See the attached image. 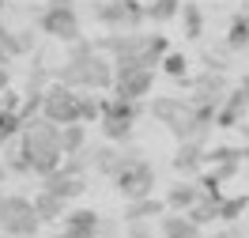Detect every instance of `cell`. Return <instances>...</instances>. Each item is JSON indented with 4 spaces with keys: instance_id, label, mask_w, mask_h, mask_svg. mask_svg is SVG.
Returning a JSON list of instances; mask_svg holds the SVG:
<instances>
[{
    "instance_id": "cell-1",
    "label": "cell",
    "mask_w": 249,
    "mask_h": 238,
    "mask_svg": "<svg viewBox=\"0 0 249 238\" xmlns=\"http://www.w3.org/2000/svg\"><path fill=\"white\" fill-rule=\"evenodd\" d=\"M53 79H61L68 87H76V91H109L113 87V57L102 53V49L87 42V38H79L68 46V57L64 64L53 72Z\"/></svg>"
},
{
    "instance_id": "cell-2",
    "label": "cell",
    "mask_w": 249,
    "mask_h": 238,
    "mask_svg": "<svg viewBox=\"0 0 249 238\" xmlns=\"http://www.w3.org/2000/svg\"><path fill=\"white\" fill-rule=\"evenodd\" d=\"M19 155L27 159L34 178H46L49 170H57L64 163V151H61V125H53L49 117L34 113L23 121L19 128Z\"/></svg>"
},
{
    "instance_id": "cell-3",
    "label": "cell",
    "mask_w": 249,
    "mask_h": 238,
    "mask_svg": "<svg viewBox=\"0 0 249 238\" xmlns=\"http://www.w3.org/2000/svg\"><path fill=\"white\" fill-rule=\"evenodd\" d=\"M38 31L61 42V46H72L83 38V19H79L76 0H46L42 16H38Z\"/></svg>"
},
{
    "instance_id": "cell-4",
    "label": "cell",
    "mask_w": 249,
    "mask_h": 238,
    "mask_svg": "<svg viewBox=\"0 0 249 238\" xmlns=\"http://www.w3.org/2000/svg\"><path fill=\"white\" fill-rule=\"evenodd\" d=\"M151 91H155V68H147L140 57H117L113 61V95L117 98L143 102Z\"/></svg>"
},
{
    "instance_id": "cell-5",
    "label": "cell",
    "mask_w": 249,
    "mask_h": 238,
    "mask_svg": "<svg viewBox=\"0 0 249 238\" xmlns=\"http://www.w3.org/2000/svg\"><path fill=\"white\" fill-rule=\"evenodd\" d=\"M87 16L109 31H140L147 23V4H140V0H94Z\"/></svg>"
},
{
    "instance_id": "cell-6",
    "label": "cell",
    "mask_w": 249,
    "mask_h": 238,
    "mask_svg": "<svg viewBox=\"0 0 249 238\" xmlns=\"http://www.w3.org/2000/svg\"><path fill=\"white\" fill-rule=\"evenodd\" d=\"M140 102H132V98H106L102 102V117H98V132H102V140L109 144H124L132 140V128H136V117H140Z\"/></svg>"
},
{
    "instance_id": "cell-7",
    "label": "cell",
    "mask_w": 249,
    "mask_h": 238,
    "mask_svg": "<svg viewBox=\"0 0 249 238\" xmlns=\"http://www.w3.org/2000/svg\"><path fill=\"white\" fill-rule=\"evenodd\" d=\"M0 231L8 238H38L42 220H38V212H34V201H27L23 193L0 197Z\"/></svg>"
},
{
    "instance_id": "cell-8",
    "label": "cell",
    "mask_w": 249,
    "mask_h": 238,
    "mask_svg": "<svg viewBox=\"0 0 249 238\" xmlns=\"http://www.w3.org/2000/svg\"><path fill=\"white\" fill-rule=\"evenodd\" d=\"M42 117H49L53 125L79 121V91L61 83V79H49L42 87Z\"/></svg>"
},
{
    "instance_id": "cell-9",
    "label": "cell",
    "mask_w": 249,
    "mask_h": 238,
    "mask_svg": "<svg viewBox=\"0 0 249 238\" xmlns=\"http://www.w3.org/2000/svg\"><path fill=\"white\" fill-rule=\"evenodd\" d=\"M113 185H117V193H121L124 201L151 197V193H155V166H151L147 159H136V163H128V166H121V170L113 174Z\"/></svg>"
},
{
    "instance_id": "cell-10",
    "label": "cell",
    "mask_w": 249,
    "mask_h": 238,
    "mask_svg": "<svg viewBox=\"0 0 249 238\" xmlns=\"http://www.w3.org/2000/svg\"><path fill=\"white\" fill-rule=\"evenodd\" d=\"M189 91H193V102H204V106H223V98H227V91H231V79H227V72L223 68H204L200 76L193 79H181Z\"/></svg>"
},
{
    "instance_id": "cell-11",
    "label": "cell",
    "mask_w": 249,
    "mask_h": 238,
    "mask_svg": "<svg viewBox=\"0 0 249 238\" xmlns=\"http://www.w3.org/2000/svg\"><path fill=\"white\" fill-rule=\"evenodd\" d=\"M147 113L155 117L159 125H166L170 132H178V128L189 121V113H193V98H181V95H155V98H151V106H147Z\"/></svg>"
},
{
    "instance_id": "cell-12",
    "label": "cell",
    "mask_w": 249,
    "mask_h": 238,
    "mask_svg": "<svg viewBox=\"0 0 249 238\" xmlns=\"http://www.w3.org/2000/svg\"><path fill=\"white\" fill-rule=\"evenodd\" d=\"M83 155H87V166H91L98 178H113L117 170H121V144H87L83 147Z\"/></svg>"
},
{
    "instance_id": "cell-13",
    "label": "cell",
    "mask_w": 249,
    "mask_h": 238,
    "mask_svg": "<svg viewBox=\"0 0 249 238\" xmlns=\"http://www.w3.org/2000/svg\"><path fill=\"white\" fill-rule=\"evenodd\" d=\"M98 223H102V216L94 208H76V212H68L61 220V231L49 235V238H94L98 235Z\"/></svg>"
},
{
    "instance_id": "cell-14",
    "label": "cell",
    "mask_w": 249,
    "mask_h": 238,
    "mask_svg": "<svg viewBox=\"0 0 249 238\" xmlns=\"http://www.w3.org/2000/svg\"><path fill=\"white\" fill-rule=\"evenodd\" d=\"M42 189L57 193V197H64V201H76V197L87 193V174H72V170L57 166V170H49V174L42 178Z\"/></svg>"
},
{
    "instance_id": "cell-15",
    "label": "cell",
    "mask_w": 249,
    "mask_h": 238,
    "mask_svg": "<svg viewBox=\"0 0 249 238\" xmlns=\"http://www.w3.org/2000/svg\"><path fill=\"white\" fill-rule=\"evenodd\" d=\"M170 163L181 178H196L204 170V163H208V147L196 140H178V151H174Z\"/></svg>"
},
{
    "instance_id": "cell-16",
    "label": "cell",
    "mask_w": 249,
    "mask_h": 238,
    "mask_svg": "<svg viewBox=\"0 0 249 238\" xmlns=\"http://www.w3.org/2000/svg\"><path fill=\"white\" fill-rule=\"evenodd\" d=\"M159 235L162 238H204V227L193 223L189 212H162L159 216Z\"/></svg>"
},
{
    "instance_id": "cell-17",
    "label": "cell",
    "mask_w": 249,
    "mask_h": 238,
    "mask_svg": "<svg viewBox=\"0 0 249 238\" xmlns=\"http://www.w3.org/2000/svg\"><path fill=\"white\" fill-rule=\"evenodd\" d=\"M200 197H204L200 182L185 178V182H174L170 189H166V197H162V201H166V208H170V212H189V208L196 204Z\"/></svg>"
},
{
    "instance_id": "cell-18",
    "label": "cell",
    "mask_w": 249,
    "mask_h": 238,
    "mask_svg": "<svg viewBox=\"0 0 249 238\" xmlns=\"http://www.w3.org/2000/svg\"><path fill=\"white\" fill-rule=\"evenodd\" d=\"M166 212V201H159L155 193L151 197H140V201H124V223H147V220H159Z\"/></svg>"
},
{
    "instance_id": "cell-19",
    "label": "cell",
    "mask_w": 249,
    "mask_h": 238,
    "mask_svg": "<svg viewBox=\"0 0 249 238\" xmlns=\"http://www.w3.org/2000/svg\"><path fill=\"white\" fill-rule=\"evenodd\" d=\"M34 212H38L42 223H61L68 216V201L57 197V193H49V189H38L34 193Z\"/></svg>"
},
{
    "instance_id": "cell-20",
    "label": "cell",
    "mask_w": 249,
    "mask_h": 238,
    "mask_svg": "<svg viewBox=\"0 0 249 238\" xmlns=\"http://www.w3.org/2000/svg\"><path fill=\"white\" fill-rule=\"evenodd\" d=\"M166 53H170V42H166L162 34H147V38H143V46H140V53H136V57H140V61L147 64V68H155V72H159V61H162Z\"/></svg>"
},
{
    "instance_id": "cell-21",
    "label": "cell",
    "mask_w": 249,
    "mask_h": 238,
    "mask_svg": "<svg viewBox=\"0 0 249 238\" xmlns=\"http://www.w3.org/2000/svg\"><path fill=\"white\" fill-rule=\"evenodd\" d=\"M83 147H87V125H83V121L61 125V151L64 155H76V151H83Z\"/></svg>"
},
{
    "instance_id": "cell-22",
    "label": "cell",
    "mask_w": 249,
    "mask_h": 238,
    "mask_svg": "<svg viewBox=\"0 0 249 238\" xmlns=\"http://www.w3.org/2000/svg\"><path fill=\"white\" fill-rule=\"evenodd\" d=\"M223 46L231 49V53H246V49H249V16H246V12L234 16V23H231V31H227V42H223Z\"/></svg>"
},
{
    "instance_id": "cell-23",
    "label": "cell",
    "mask_w": 249,
    "mask_h": 238,
    "mask_svg": "<svg viewBox=\"0 0 249 238\" xmlns=\"http://www.w3.org/2000/svg\"><path fill=\"white\" fill-rule=\"evenodd\" d=\"M181 27H185V38L189 42H196V38H200L204 34V8L200 4H181Z\"/></svg>"
},
{
    "instance_id": "cell-24",
    "label": "cell",
    "mask_w": 249,
    "mask_h": 238,
    "mask_svg": "<svg viewBox=\"0 0 249 238\" xmlns=\"http://www.w3.org/2000/svg\"><path fill=\"white\" fill-rule=\"evenodd\" d=\"M178 16H181V0H151L147 4V23H155V27H162Z\"/></svg>"
},
{
    "instance_id": "cell-25",
    "label": "cell",
    "mask_w": 249,
    "mask_h": 238,
    "mask_svg": "<svg viewBox=\"0 0 249 238\" xmlns=\"http://www.w3.org/2000/svg\"><path fill=\"white\" fill-rule=\"evenodd\" d=\"M102 102H106V98H98V91H79V121H83V125H98Z\"/></svg>"
},
{
    "instance_id": "cell-26",
    "label": "cell",
    "mask_w": 249,
    "mask_h": 238,
    "mask_svg": "<svg viewBox=\"0 0 249 238\" xmlns=\"http://www.w3.org/2000/svg\"><path fill=\"white\" fill-rule=\"evenodd\" d=\"M219 201H223V197H200L196 204L189 208L193 223H200V227H208V223H219Z\"/></svg>"
},
{
    "instance_id": "cell-27",
    "label": "cell",
    "mask_w": 249,
    "mask_h": 238,
    "mask_svg": "<svg viewBox=\"0 0 249 238\" xmlns=\"http://www.w3.org/2000/svg\"><path fill=\"white\" fill-rule=\"evenodd\" d=\"M159 68H162L170 79H178V83H181V79H189V57H185V53H178V49H170V53L159 61Z\"/></svg>"
},
{
    "instance_id": "cell-28",
    "label": "cell",
    "mask_w": 249,
    "mask_h": 238,
    "mask_svg": "<svg viewBox=\"0 0 249 238\" xmlns=\"http://www.w3.org/2000/svg\"><path fill=\"white\" fill-rule=\"evenodd\" d=\"M223 106H231V110H238L242 117H249V76H246V79H238L231 91H227Z\"/></svg>"
},
{
    "instance_id": "cell-29",
    "label": "cell",
    "mask_w": 249,
    "mask_h": 238,
    "mask_svg": "<svg viewBox=\"0 0 249 238\" xmlns=\"http://www.w3.org/2000/svg\"><path fill=\"white\" fill-rule=\"evenodd\" d=\"M246 208H249V197H223V201H219V223L242 220V216H246Z\"/></svg>"
},
{
    "instance_id": "cell-30",
    "label": "cell",
    "mask_w": 249,
    "mask_h": 238,
    "mask_svg": "<svg viewBox=\"0 0 249 238\" xmlns=\"http://www.w3.org/2000/svg\"><path fill=\"white\" fill-rule=\"evenodd\" d=\"M19 128H23V113L19 110H0V140H16Z\"/></svg>"
},
{
    "instance_id": "cell-31",
    "label": "cell",
    "mask_w": 249,
    "mask_h": 238,
    "mask_svg": "<svg viewBox=\"0 0 249 238\" xmlns=\"http://www.w3.org/2000/svg\"><path fill=\"white\" fill-rule=\"evenodd\" d=\"M124 238H155L147 223H124Z\"/></svg>"
},
{
    "instance_id": "cell-32",
    "label": "cell",
    "mask_w": 249,
    "mask_h": 238,
    "mask_svg": "<svg viewBox=\"0 0 249 238\" xmlns=\"http://www.w3.org/2000/svg\"><path fill=\"white\" fill-rule=\"evenodd\" d=\"M8 182V166H4V159H0V185Z\"/></svg>"
},
{
    "instance_id": "cell-33",
    "label": "cell",
    "mask_w": 249,
    "mask_h": 238,
    "mask_svg": "<svg viewBox=\"0 0 249 238\" xmlns=\"http://www.w3.org/2000/svg\"><path fill=\"white\" fill-rule=\"evenodd\" d=\"M204 238H234L231 231H215V235H204Z\"/></svg>"
},
{
    "instance_id": "cell-34",
    "label": "cell",
    "mask_w": 249,
    "mask_h": 238,
    "mask_svg": "<svg viewBox=\"0 0 249 238\" xmlns=\"http://www.w3.org/2000/svg\"><path fill=\"white\" fill-rule=\"evenodd\" d=\"M4 147H8V144H4V140H0V151H4Z\"/></svg>"
},
{
    "instance_id": "cell-35",
    "label": "cell",
    "mask_w": 249,
    "mask_h": 238,
    "mask_svg": "<svg viewBox=\"0 0 249 238\" xmlns=\"http://www.w3.org/2000/svg\"><path fill=\"white\" fill-rule=\"evenodd\" d=\"M0 238H8V235H4V231H0Z\"/></svg>"
},
{
    "instance_id": "cell-36",
    "label": "cell",
    "mask_w": 249,
    "mask_h": 238,
    "mask_svg": "<svg viewBox=\"0 0 249 238\" xmlns=\"http://www.w3.org/2000/svg\"><path fill=\"white\" fill-rule=\"evenodd\" d=\"M0 197H4V193H0Z\"/></svg>"
}]
</instances>
